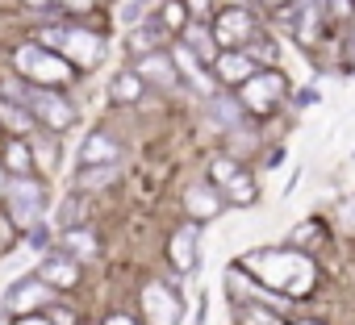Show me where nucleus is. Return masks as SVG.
<instances>
[{"label": "nucleus", "instance_id": "obj_1", "mask_svg": "<svg viewBox=\"0 0 355 325\" xmlns=\"http://www.w3.org/2000/svg\"><path fill=\"white\" fill-rule=\"evenodd\" d=\"M251 271H263L259 279L272 284V288H284V292H309L313 288V263L301 259V254H284V250H259L247 259Z\"/></svg>", "mask_w": 355, "mask_h": 325}, {"label": "nucleus", "instance_id": "obj_2", "mask_svg": "<svg viewBox=\"0 0 355 325\" xmlns=\"http://www.w3.org/2000/svg\"><path fill=\"white\" fill-rule=\"evenodd\" d=\"M42 46L46 50H59V59L67 55V63H84V67H96L105 59V42L88 30H67V26H55V30H42Z\"/></svg>", "mask_w": 355, "mask_h": 325}, {"label": "nucleus", "instance_id": "obj_3", "mask_svg": "<svg viewBox=\"0 0 355 325\" xmlns=\"http://www.w3.org/2000/svg\"><path fill=\"white\" fill-rule=\"evenodd\" d=\"M17 67H21L38 88H55V84H67V80H71V63L59 59V55L46 50V46H21V50H17Z\"/></svg>", "mask_w": 355, "mask_h": 325}, {"label": "nucleus", "instance_id": "obj_4", "mask_svg": "<svg viewBox=\"0 0 355 325\" xmlns=\"http://www.w3.org/2000/svg\"><path fill=\"white\" fill-rule=\"evenodd\" d=\"M5 196H9V213H13V221H17V225H26V230L42 225V205H46L42 184H34V180L17 176V180H9Z\"/></svg>", "mask_w": 355, "mask_h": 325}, {"label": "nucleus", "instance_id": "obj_5", "mask_svg": "<svg viewBox=\"0 0 355 325\" xmlns=\"http://www.w3.org/2000/svg\"><path fill=\"white\" fill-rule=\"evenodd\" d=\"M9 96H13V100H21L26 109H34V117H42L51 129L71 125V109H67L51 88H21V84H9Z\"/></svg>", "mask_w": 355, "mask_h": 325}, {"label": "nucleus", "instance_id": "obj_6", "mask_svg": "<svg viewBox=\"0 0 355 325\" xmlns=\"http://www.w3.org/2000/svg\"><path fill=\"white\" fill-rule=\"evenodd\" d=\"M209 176H214V184H218L234 205H251V201H255V184H251V176L239 167L234 158H214Z\"/></svg>", "mask_w": 355, "mask_h": 325}, {"label": "nucleus", "instance_id": "obj_7", "mask_svg": "<svg viewBox=\"0 0 355 325\" xmlns=\"http://www.w3.org/2000/svg\"><path fill=\"white\" fill-rule=\"evenodd\" d=\"M280 96H284V80L276 75V71H255L247 84H243V109H272V104H280Z\"/></svg>", "mask_w": 355, "mask_h": 325}, {"label": "nucleus", "instance_id": "obj_8", "mask_svg": "<svg viewBox=\"0 0 355 325\" xmlns=\"http://www.w3.org/2000/svg\"><path fill=\"white\" fill-rule=\"evenodd\" d=\"M142 304H146V317L150 325H180V296L167 292L163 284H146L142 292Z\"/></svg>", "mask_w": 355, "mask_h": 325}, {"label": "nucleus", "instance_id": "obj_9", "mask_svg": "<svg viewBox=\"0 0 355 325\" xmlns=\"http://www.w3.org/2000/svg\"><path fill=\"white\" fill-rule=\"evenodd\" d=\"M251 38H255V21H251L247 9L222 13V21H218V42H226V46H247Z\"/></svg>", "mask_w": 355, "mask_h": 325}, {"label": "nucleus", "instance_id": "obj_10", "mask_svg": "<svg viewBox=\"0 0 355 325\" xmlns=\"http://www.w3.org/2000/svg\"><path fill=\"white\" fill-rule=\"evenodd\" d=\"M80 162H84V167H96V162L117 167V162H121V146H117L109 133H92V138L84 142V150H80Z\"/></svg>", "mask_w": 355, "mask_h": 325}, {"label": "nucleus", "instance_id": "obj_11", "mask_svg": "<svg viewBox=\"0 0 355 325\" xmlns=\"http://www.w3.org/2000/svg\"><path fill=\"white\" fill-rule=\"evenodd\" d=\"M38 279H42L46 288H71V284H76V259H67V254H46L42 267H38Z\"/></svg>", "mask_w": 355, "mask_h": 325}, {"label": "nucleus", "instance_id": "obj_12", "mask_svg": "<svg viewBox=\"0 0 355 325\" xmlns=\"http://www.w3.org/2000/svg\"><path fill=\"white\" fill-rule=\"evenodd\" d=\"M218 75H222L226 84H247V80L255 75V63H251L247 50H234V55H222V59H218Z\"/></svg>", "mask_w": 355, "mask_h": 325}, {"label": "nucleus", "instance_id": "obj_13", "mask_svg": "<svg viewBox=\"0 0 355 325\" xmlns=\"http://www.w3.org/2000/svg\"><path fill=\"white\" fill-rule=\"evenodd\" d=\"M46 296H51V288H46L42 279H34V275H30V279L13 284V292L5 296V304H9V308H26V304H42Z\"/></svg>", "mask_w": 355, "mask_h": 325}, {"label": "nucleus", "instance_id": "obj_14", "mask_svg": "<svg viewBox=\"0 0 355 325\" xmlns=\"http://www.w3.org/2000/svg\"><path fill=\"white\" fill-rule=\"evenodd\" d=\"M171 259H175V267H180V271H193V267L201 263V254H197V230H193V225L175 234V242H171Z\"/></svg>", "mask_w": 355, "mask_h": 325}, {"label": "nucleus", "instance_id": "obj_15", "mask_svg": "<svg viewBox=\"0 0 355 325\" xmlns=\"http://www.w3.org/2000/svg\"><path fill=\"white\" fill-rule=\"evenodd\" d=\"M138 75H150L155 84H163V88H171L175 84V59H167V55H146L142 63H138Z\"/></svg>", "mask_w": 355, "mask_h": 325}, {"label": "nucleus", "instance_id": "obj_16", "mask_svg": "<svg viewBox=\"0 0 355 325\" xmlns=\"http://www.w3.org/2000/svg\"><path fill=\"white\" fill-rule=\"evenodd\" d=\"M184 201H189V213H193V217H201V221H214V217L222 213V201H218L209 188H189V196H184Z\"/></svg>", "mask_w": 355, "mask_h": 325}, {"label": "nucleus", "instance_id": "obj_17", "mask_svg": "<svg viewBox=\"0 0 355 325\" xmlns=\"http://www.w3.org/2000/svg\"><path fill=\"white\" fill-rule=\"evenodd\" d=\"M159 34H163V26H159V21H142V26H134V34H130V55H134V50H138L142 59H146V55H155Z\"/></svg>", "mask_w": 355, "mask_h": 325}, {"label": "nucleus", "instance_id": "obj_18", "mask_svg": "<svg viewBox=\"0 0 355 325\" xmlns=\"http://www.w3.org/2000/svg\"><path fill=\"white\" fill-rule=\"evenodd\" d=\"M184 50H189V55H197L201 63H205V59H214V34H209L205 26H189V30H184Z\"/></svg>", "mask_w": 355, "mask_h": 325}, {"label": "nucleus", "instance_id": "obj_19", "mask_svg": "<svg viewBox=\"0 0 355 325\" xmlns=\"http://www.w3.org/2000/svg\"><path fill=\"white\" fill-rule=\"evenodd\" d=\"M67 250H71L76 259H92V254H96V238H92V234H84V230H71V234H67L63 254H67Z\"/></svg>", "mask_w": 355, "mask_h": 325}, {"label": "nucleus", "instance_id": "obj_20", "mask_svg": "<svg viewBox=\"0 0 355 325\" xmlns=\"http://www.w3.org/2000/svg\"><path fill=\"white\" fill-rule=\"evenodd\" d=\"M0 121L13 125V129H30L34 125V113H21L17 100H0Z\"/></svg>", "mask_w": 355, "mask_h": 325}, {"label": "nucleus", "instance_id": "obj_21", "mask_svg": "<svg viewBox=\"0 0 355 325\" xmlns=\"http://www.w3.org/2000/svg\"><path fill=\"white\" fill-rule=\"evenodd\" d=\"M239 109H243L239 100L214 96V121H218V125H239V121H243V113H239Z\"/></svg>", "mask_w": 355, "mask_h": 325}, {"label": "nucleus", "instance_id": "obj_22", "mask_svg": "<svg viewBox=\"0 0 355 325\" xmlns=\"http://www.w3.org/2000/svg\"><path fill=\"white\" fill-rule=\"evenodd\" d=\"M117 167H80V184L84 188H101V184H113Z\"/></svg>", "mask_w": 355, "mask_h": 325}, {"label": "nucleus", "instance_id": "obj_23", "mask_svg": "<svg viewBox=\"0 0 355 325\" xmlns=\"http://www.w3.org/2000/svg\"><path fill=\"white\" fill-rule=\"evenodd\" d=\"M239 317H243V325H280V321L268 317V308H259V304H243Z\"/></svg>", "mask_w": 355, "mask_h": 325}, {"label": "nucleus", "instance_id": "obj_24", "mask_svg": "<svg viewBox=\"0 0 355 325\" xmlns=\"http://www.w3.org/2000/svg\"><path fill=\"white\" fill-rule=\"evenodd\" d=\"M121 21L125 26H142L146 21V0H130V5L121 9Z\"/></svg>", "mask_w": 355, "mask_h": 325}, {"label": "nucleus", "instance_id": "obj_25", "mask_svg": "<svg viewBox=\"0 0 355 325\" xmlns=\"http://www.w3.org/2000/svg\"><path fill=\"white\" fill-rule=\"evenodd\" d=\"M59 221H63V225H76V221H84V205H80V201H63V209H59Z\"/></svg>", "mask_w": 355, "mask_h": 325}, {"label": "nucleus", "instance_id": "obj_26", "mask_svg": "<svg viewBox=\"0 0 355 325\" xmlns=\"http://www.w3.org/2000/svg\"><path fill=\"white\" fill-rule=\"evenodd\" d=\"M30 5H34V9H42V5H51V0H30ZM59 5H67L71 13H84V9L92 5V0H59Z\"/></svg>", "mask_w": 355, "mask_h": 325}, {"label": "nucleus", "instance_id": "obj_27", "mask_svg": "<svg viewBox=\"0 0 355 325\" xmlns=\"http://www.w3.org/2000/svg\"><path fill=\"white\" fill-rule=\"evenodd\" d=\"M138 88H142L138 80H117V84H113V92H117L121 100H130V96H138Z\"/></svg>", "mask_w": 355, "mask_h": 325}, {"label": "nucleus", "instance_id": "obj_28", "mask_svg": "<svg viewBox=\"0 0 355 325\" xmlns=\"http://www.w3.org/2000/svg\"><path fill=\"white\" fill-rule=\"evenodd\" d=\"M9 158H13V167H26V150H21V146H13V154H9Z\"/></svg>", "mask_w": 355, "mask_h": 325}, {"label": "nucleus", "instance_id": "obj_29", "mask_svg": "<svg viewBox=\"0 0 355 325\" xmlns=\"http://www.w3.org/2000/svg\"><path fill=\"white\" fill-rule=\"evenodd\" d=\"M17 325H51V321H46V317H21Z\"/></svg>", "mask_w": 355, "mask_h": 325}, {"label": "nucleus", "instance_id": "obj_30", "mask_svg": "<svg viewBox=\"0 0 355 325\" xmlns=\"http://www.w3.org/2000/svg\"><path fill=\"white\" fill-rule=\"evenodd\" d=\"M105 325H134V321H130V317H109Z\"/></svg>", "mask_w": 355, "mask_h": 325}, {"label": "nucleus", "instance_id": "obj_31", "mask_svg": "<svg viewBox=\"0 0 355 325\" xmlns=\"http://www.w3.org/2000/svg\"><path fill=\"white\" fill-rule=\"evenodd\" d=\"M5 188H9V180H5V171H0V192H5Z\"/></svg>", "mask_w": 355, "mask_h": 325}, {"label": "nucleus", "instance_id": "obj_32", "mask_svg": "<svg viewBox=\"0 0 355 325\" xmlns=\"http://www.w3.org/2000/svg\"><path fill=\"white\" fill-rule=\"evenodd\" d=\"M351 63H355V34H351Z\"/></svg>", "mask_w": 355, "mask_h": 325}, {"label": "nucleus", "instance_id": "obj_33", "mask_svg": "<svg viewBox=\"0 0 355 325\" xmlns=\"http://www.w3.org/2000/svg\"><path fill=\"white\" fill-rule=\"evenodd\" d=\"M268 5H280V0H268Z\"/></svg>", "mask_w": 355, "mask_h": 325}]
</instances>
